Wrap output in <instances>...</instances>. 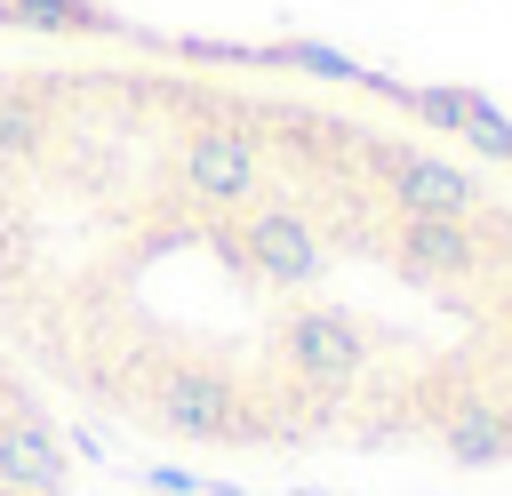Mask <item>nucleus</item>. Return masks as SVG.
Segmentation results:
<instances>
[{
    "mask_svg": "<svg viewBox=\"0 0 512 496\" xmlns=\"http://www.w3.org/2000/svg\"><path fill=\"white\" fill-rule=\"evenodd\" d=\"M0 352L112 496H512V128L0 8Z\"/></svg>",
    "mask_w": 512,
    "mask_h": 496,
    "instance_id": "obj_1",
    "label": "nucleus"
},
{
    "mask_svg": "<svg viewBox=\"0 0 512 496\" xmlns=\"http://www.w3.org/2000/svg\"><path fill=\"white\" fill-rule=\"evenodd\" d=\"M0 496H112L104 472L72 448V432L48 416V400L8 368V352H0Z\"/></svg>",
    "mask_w": 512,
    "mask_h": 496,
    "instance_id": "obj_2",
    "label": "nucleus"
}]
</instances>
